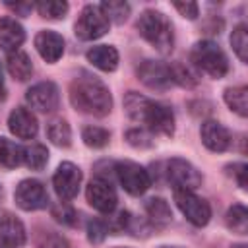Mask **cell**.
Returning a JSON list of instances; mask_svg holds the SVG:
<instances>
[{
    "label": "cell",
    "instance_id": "obj_9",
    "mask_svg": "<svg viewBox=\"0 0 248 248\" xmlns=\"http://www.w3.org/2000/svg\"><path fill=\"white\" fill-rule=\"evenodd\" d=\"M52 186H54L56 196L62 202L74 200L79 192V186H81V170L70 161L60 163L54 176H52Z\"/></svg>",
    "mask_w": 248,
    "mask_h": 248
},
{
    "label": "cell",
    "instance_id": "obj_2",
    "mask_svg": "<svg viewBox=\"0 0 248 248\" xmlns=\"http://www.w3.org/2000/svg\"><path fill=\"white\" fill-rule=\"evenodd\" d=\"M124 110L132 120L145 124V128L151 130L153 134H163V136L174 134V114L170 107L159 101H153L136 91H128L124 97Z\"/></svg>",
    "mask_w": 248,
    "mask_h": 248
},
{
    "label": "cell",
    "instance_id": "obj_15",
    "mask_svg": "<svg viewBox=\"0 0 248 248\" xmlns=\"http://www.w3.org/2000/svg\"><path fill=\"white\" fill-rule=\"evenodd\" d=\"M203 145L213 153H223L231 145V132L217 120H205L200 130Z\"/></svg>",
    "mask_w": 248,
    "mask_h": 248
},
{
    "label": "cell",
    "instance_id": "obj_28",
    "mask_svg": "<svg viewBox=\"0 0 248 248\" xmlns=\"http://www.w3.org/2000/svg\"><path fill=\"white\" fill-rule=\"evenodd\" d=\"M48 161V151L45 145L41 143H33L29 147H25V153H23V165H27L29 169L33 170H41Z\"/></svg>",
    "mask_w": 248,
    "mask_h": 248
},
{
    "label": "cell",
    "instance_id": "obj_14",
    "mask_svg": "<svg viewBox=\"0 0 248 248\" xmlns=\"http://www.w3.org/2000/svg\"><path fill=\"white\" fill-rule=\"evenodd\" d=\"M8 128L10 132L19 140H33L37 136L39 124L35 114L25 107H16L8 116Z\"/></svg>",
    "mask_w": 248,
    "mask_h": 248
},
{
    "label": "cell",
    "instance_id": "obj_42",
    "mask_svg": "<svg viewBox=\"0 0 248 248\" xmlns=\"http://www.w3.org/2000/svg\"><path fill=\"white\" fill-rule=\"evenodd\" d=\"M161 248H178V246H161Z\"/></svg>",
    "mask_w": 248,
    "mask_h": 248
},
{
    "label": "cell",
    "instance_id": "obj_39",
    "mask_svg": "<svg viewBox=\"0 0 248 248\" xmlns=\"http://www.w3.org/2000/svg\"><path fill=\"white\" fill-rule=\"evenodd\" d=\"M240 151L248 155V136H244V138H242V141H240Z\"/></svg>",
    "mask_w": 248,
    "mask_h": 248
},
{
    "label": "cell",
    "instance_id": "obj_13",
    "mask_svg": "<svg viewBox=\"0 0 248 248\" xmlns=\"http://www.w3.org/2000/svg\"><path fill=\"white\" fill-rule=\"evenodd\" d=\"M25 101L29 103L31 108L39 110V112H52L58 108L60 103V93L56 83L52 81H39L35 85H31L25 93Z\"/></svg>",
    "mask_w": 248,
    "mask_h": 248
},
{
    "label": "cell",
    "instance_id": "obj_38",
    "mask_svg": "<svg viewBox=\"0 0 248 248\" xmlns=\"http://www.w3.org/2000/svg\"><path fill=\"white\" fill-rule=\"evenodd\" d=\"M6 6H8L12 12H16L17 16H29V12L35 8V4H31V2H16V4L6 2Z\"/></svg>",
    "mask_w": 248,
    "mask_h": 248
},
{
    "label": "cell",
    "instance_id": "obj_36",
    "mask_svg": "<svg viewBox=\"0 0 248 248\" xmlns=\"http://www.w3.org/2000/svg\"><path fill=\"white\" fill-rule=\"evenodd\" d=\"M174 8L178 10V14L182 17H188V19L198 17V4L196 2H174Z\"/></svg>",
    "mask_w": 248,
    "mask_h": 248
},
{
    "label": "cell",
    "instance_id": "obj_25",
    "mask_svg": "<svg viewBox=\"0 0 248 248\" xmlns=\"http://www.w3.org/2000/svg\"><path fill=\"white\" fill-rule=\"evenodd\" d=\"M227 227L236 234H248V207L244 205H231L225 215Z\"/></svg>",
    "mask_w": 248,
    "mask_h": 248
},
{
    "label": "cell",
    "instance_id": "obj_19",
    "mask_svg": "<svg viewBox=\"0 0 248 248\" xmlns=\"http://www.w3.org/2000/svg\"><path fill=\"white\" fill-rule=\"evenodd\" d=\"M87 62H91L95 68L103 72H112L118 66V50L110 45H99L87 50Z\"/></svg>",
    "mask_w": 248,
    "mask_h": 248
},
{
    "label": "cell",
    "instance_id": "obj_29",
    "mask_svg": "<svg viewBox=\"0 0 248 248\" xmlns=\"http://www.w3.org/2000/svg\"><path fill=\"white\" fill-rule=\"evenodd\" d=\"M231 46L234 54L248 64V23L234 27V31L231 33Z\"/></svg>",
    "mask_w": 248,
    "mask_h": 248
},
{
    "label": "cell",
    "instance_id": "obj_7",
    "mask_svg": "<svg viewBox=\"0 0 248 248\" xmlns=\"http://www.w3.org/2000/svg\"><path fill=\"white\" fill-rule=\"evenodd\" d=\"M172 194H174V202H176L178 209L194 227H205L209 223L211 207L203 198L196 196L190 190H174Z\"/></svg>",
    "mask_w": 248,
    "mask_h": 248
},
{
    "label": "cell",
    "instance_id": "obj_16",
    "mask_svg": "<svg viewBox=\"0 0 248 248\" xmlns=\"http://www.w3.org/2000/svg\"><path fill=\"white\" fill-rule=\"evenodd\" d=\"M25 227L23 223L12 215V213H2L0 215V244L6 248H21L25 244Z\"/></svg>",
    "mask_w": 248,
    "mask_h": 248
},
{
    "label": "cell",
    "instance_id": "obj_8",
    "mask_svg": "<svg viewBox=\"0 0 248 248\" xmlns=\"http://www.w3.org/2000/svg\"><path fill=\"white\" fill-rule=\"evenodd\" d=\"M85 198L89 202V205L101 213H112L114 207H116V190L114 186L110 184L108 178L105 176H95L87 188H85Z\"/></svg>",
    "mask_w": 248,
    "mask_h": 248
},
{
    "label": "cell",
    "instance_id": "obj_21",
    "mask_svg": "<svg viewBox=\"0 0 248 248\" xmlns=\"http://www.w3.org/2000/svg\"><path fill=\"white\" fill-rule=\"evenodd\" d=\"M6 66H8V72L14 79L17 81H27L31 76H33V64H31V58L21 52V50H14V52H8V58H6Z\"/></svg>",
    "mask_w": 248,
    "mask_h": 248
},
{
    "label": "cell",
    "instance_id": "obj_6",
    "mask_svg": "<svg viewBox=\"0 0 248 248\" xmlns=\"http://www.w3.org/2000/svg\"><path fill=\"white\" fill-rule=\"evenodd\" d=\"M114 174L120 182V186L130 196H141L151 186V174L141 165L134 161H122L114 165Z\"/></svg>",
    "mask_w": 248,
    "mask_h": 248
},
{
    "label": "cell",
    "instance_id": "obj_12",
    "mask_svg": "<svg viewBox=\"0 0 248 248\" xmlns=\"http://www.w3.org/2000/svg\"><path fill=\"white\" fill-rule=\"evenodd\" d=\"M167 178L174 190H190L194 192L202 184V174L198 169L186 159H170L167 163Z\"/></svg>",
    "mask_w": 248,
    "mask_h": 248
},
{
    "label": "cell",
    "instance_id": "obj_5",
    "mask_svg": "<svg viewBox=\"0 0 248 248\" xmlns=\"http://www.w3.org/2000/svg\"><path fill=\"white\" fill-rule=\"evenodd\" d=\"M108 25H110V21L103 14L101 6L89 4L79 12V17L74 25V33L81 41H95L108 31Z\"/></svg>",
    "mask_w": 248,
    "mask_h": 248
},
{
    "label": "cell",
    "instance_id": "obj_27",
    "mask_svg": "<svg viewBox=\"0 0 248 248\" xmlns=\"http://www.w3.org/2000/svg\"><path fill=\"white\" fill-rule=\"evenodd\" d=\"M99 6L103 10V14L107 16V19L112 23H124L130 16V4H126L122 0H108Z\"/></svg>",
    "mask_w": 248,
    "mask_h": 248
},
{
    "label": "cell",
    "instance_id": "obj_10",
    "mask_svg": "<svg viewBox=\"0 0 248 248\" xmlns=\"http://www.w3.org/2000/svg\"><path fill=\"white\" fill-rule=\"evenodd\" d=\"M14 200L23 211H35V209H43L48 205V194H46L45 186L35 178L21 180L16 186Z\"/></svg>",
    "mask_w": 248,
    "mask_h": 248
},
{
    "label": "cell",
    "instance_id": "obj_35",
    "mask_svg": "<svg viewBox=\"0 0 248 248\" xmlns=\"http://www.w3.org/2000/svg\"><path fill=\"white\" fill-rule=\"evenodd\" d=\"M108 234V227L103 219H91L87 223V238L93 244H101Z\"/></svg>",
    "mask_w": 248,
    "mask_h": 248
},
{
    "label": "cell",
    "instance_id": "obj_41",
    "mask_svg": "<svg viewBox=\"0 0 248 248\" xmlns=\"http://www.w3.org/2000/svg\"><path fill=\"white\" fill-rule=\"evenodd\" d=\"M0 85H4V70H2V64H0Z\"/></svg>",
    "mask_w": 248,
    "mask_h": 248
},
{
    "label": "cell",
    "instance_id": "obj_43",
    "mask_svg": "<svg viewBox=\"0 0 248 248\" xmlns=\"http://www.w3.org/2000/svg\"><path fill=\"white\" fill-rule=\"evenodd\" d=\"M236 248H248V246H236Z\"/></svg>",
    "mask_w": 248,
    "mask_h": 248
},
{
    "label": "cell",
    "instance_id": "obj_44",
    "mask_svg": "<svg viewBox=\"0 0 248 248\" xmlns=\"http://www.w3.org/2000/svg\"><path fill=\"white\" fill-rule=\"evenodd\" d=\"M0 248H6V246H2V244H0Z\"/></svg>",
    "mask_w": 248,
    "mask_h": 248
},
{
    "label": "cell",
    "instance_id": "obj_45",
    "mask_svg": "<svg viewBox=\"0 0 248 248\" xmlns=\"http://www.w3.org/2000/svg\"><path fill=\"white\" fill-rule=\"evenodd\" d=\"M118 248H120V246H118Z\"/></svg>",
    "mask_w": 248,
    "mask_h": 248
},
{
    "label": "cell",
    "instance_id": "obj_37",
    "mask_svg": "<svg viewBox=\"0 0 248 248\" xmlns=\"http://www.w3.org/2000/svg\"><path fill=\"white\" fill-rule=\"evenodd\" d=\"M232 174H234L236 184H238L244 192H248V165H246V163H244V165H234V167H232Z\"/></svg>",
    "mask_w": 248,
    "mask_h": 248
},
{
    "label": "cell",
    "instance_id": "obj_24",
    "mask_svg": "<svg viewBox=\"0 0 248 248\" xmlns=\"http://www.w3.org/2000/svg\"><path fill=\"white\" fill-rule=\"evenodd\" d=\"M46 138L56 147H68L72 143V130L64 118H52L46 122Z\"/></svg>",
    "mask_w": 248,
    "mask_h": 248
},
{
    "label": "cell",
    "instance_id": "obj_11",
    "mask_svg": "<svg viewBox=\"0 0 248 248\" xmlns=\"http://www.w3.org/2000/svg\"><path fill=\"white\" fill-rule=\"evenodd\" d=\"M136 74H138V79L153 91H167L174 83L172 74H170V66L157 62V60H143L138 66Z\"/></svg>",
    "mask_w": 248,
    "mask_h": 248
},
{
    "label": "cell",
    "instance_id": "obj_34",
    "mask_svg": "<svg viewBox=\"0 0 248 248\" xmlns=\"http://www.w3.org/2000/svg\"><path fill=\"white\" fill-rule=\"evenodd\" d=\"M50 213H52V217H54L58 223H62V225L74 227V225L78 223V213H76V209L70 207L66 202H60V203L52 205V207H50Z\"/></svg>",
    "mask_w": 248,
    "mask_h": 248
},
{
    "label": "cell",
    "instance_id": "obj_18",
    "mask_svg": "<svg viewBox=\"0 0 248 248\" xmlns=\"http://www.w3.org/2000/svg\"><path fill=\"white\" fill-rule=\"evenodd\" d=\"M25 41V31L21 23H17L14 17H2L0 19V48L6 52H14L21 46Z\"/></svg>",
    "mask_w": 248,
    "mask_h": 248
},
{
    "label": "cell",
    "instance_id": "obj_22",
    "mask_svg": "<svg viewBox=\"0 0 248 248\" xmlns=\"http://www.w3.org/2000/svg\"><path fill=\"white\" fill-rule=\"evenodd\" d=\"M23 153H25V147H21L19 143L8 138H0V167L4 169L19 167L23 163Z\"/></svg>",
    "mask_w": 248,
    "mask_h": 248
},
{
    "label": "cell",
    "instance_id": "obj_20",
    "mask_svg": "<svg viewBox=\"0 0 248 248\" xmlns=\"http://www.w3.org/2000/svg\"><path fill=\"white\" fill-rule=\"evenodd\" d=\"M145 213H147L149 225L155 227V229L167 227L170 223V219H172L170 207H169V203L163 198H149L145 202Z\"/></svg>",
    "mask_w": 248,
    "mask_h": 248
},
{
    "label": "cell",
    "instance_id": "obj_26",
    "mask_svg": "<svg viewBox=\"0 0 248 248\" xmlns=\"http://www.w3.org/2000/svg\"><path fill=\"white\" fill-rule=\"evenodd\" d=\"M81 140H83V143H85L87 147L101 149V147H105V145L108 143L110 134H108V130H105V128H101V126L89 124V126H85V128L81 130Z\"/></svg>",
    "mask_w": 248,
    "mask_h": 248
},
{
    "label": "cell",
    "instance_id": "obj_17",
    "mask_svg": "<svg viewBox=\"0 0 248 248\" xmlns=\"http://www.w3.org/2000/svg\"><path fill=\"white\" fill-rule=\"evenodd\" d=\"M35 48L43 60L54 64L64 54V39L54 31H39L35 35Z\"/></svg>",
    "mask_w": 248,
    "mask_h": 248
},
{
    "label": "cell",
    "instance_id": "obj_32",
    "mask_svg": "<svg viewBox=\"0 0 248 248\" xmlns=\"http://www.w3.org/2000/svg\"><path fill=\"white\" fill-rule=\"evenodd\" d=\"M126 141L132 145V147H138V149H145V147H151L155 143V136L151 130L147 128H130L126 132Z\"/></svg>",
    "mask_w": 248,
    "mask_h": 248
},
{
    "label": "cell",
    "instance_id": "obj_31",
    "mask_svg": "<svg viewBox=\"0 0 248 248\" xmlns=\"http://www.w3.org/2000/svg\"><path fill=\"white\" fill-rule=\"evenodd\" d=\"M35 248H70V244L56 231H39L35 234Z\"/></svg>",
    "mask_w": 248,
    "mask_h": 248
},
{
    "label": "cell",
    "instance_id": "obj_3",
    "mask_svg": "<svg viewBox=\"0 0 248 248\" xmlns=\"http://www.w3.org/2000/svg\"><path fill=\"white\" fill-rule=\"evenodd\" d=\"M138 33L161 54H169L174 45V35H172V25L169 17L157 10H145L140 14L136 21Z\"/></svg>",
    "mask_w": 248,
    "mask_h": 248
},
{
    "label": "cell",
    "instance_id": "obj_1",
    "mask_svg": "<svg viewBox=\"0 0 248 248\" xmlns=\"http://www.w3.org/2000/svg\"><path fill=\"white\" fill-rule=\"evenodd\" d=\"M70 103L78 112L91 116H107L112 108L108 87L93 74L79 72L70 83Z\"/></svg>",
    "mask_w": 248,
    "mask_h": 248
},
{
    "label": "cell",
    "instance_id": "obj_23",
    "mask_svg": "<svg viewBox=\"0 0 248 248\" xmlns=\"http://www.w3.org/2000/svg\"><path fill=\"white\" fill-rule=\"evenodd\" d=\"M225 103L234 114L248 118V85L229 87L225 91Z\"/></svg>",
    "mask_w": 248,
    "mask_h": 248
},
{
    "label": "cell",
    "instance_id": "obj_4",
    "mask_svg": "<svg viewBox=\"0 0 248 248\" xmlns=\"http://www.w3.org/2000/svg\"><path fill=\"white\" fill-rule=\"evenodd\" d=\"M190 60L198 70L215 79L227 76L229 72L227 54L213 41H198L190 50Z\"/></svg>",
    "mask_w": 248,
    "mask_h": 248
},
{
    "label": "cell",
    "instance_id": "obj_33",
    "mask_svg": "<svg viewBox=\"0 0 248 248\" xmlns=\"http://www.w3.org/2000/svg\"><path fill=\"white\" fill-rule=\"evenodd\" d=\"M169 66H170V74H172V81L174 83H178L182 87H194L198 83L196 74L188 66H184L182 62H172Z\"/></svg>",
    "mask_w": 248,
    "mask_h": 248
},
{
    "label": "cell",
    "instance_id": "obj_30",
    "mask_svg": "<svg viewBox=\"0 0 248 248\" xmlns=\"http://www.w3.org/2000/svg\"><path fill=\"white\" fill-rule=\"evenodd\" d=\"M35 10L46 19H62L68 14V4L60 0H46V2H37Z\"/></svg>",
    "mask_w": 248,
    "mask_h": 248
},
{
    "label": "cell",
    "instance_id": "obj_40",
    "mask_svg": "<svg viewBox=\"0 0 248 248\" xmlns=\"http://www.w3.org/2000/svg\"><path fill=\"white\" fill-rule=\"evenodd\" d=\"M6 99V87L4 85H0V103Z\"/></svg>",
    "mask_w": 248,
    "mask_h": 248
}]
</instances>
